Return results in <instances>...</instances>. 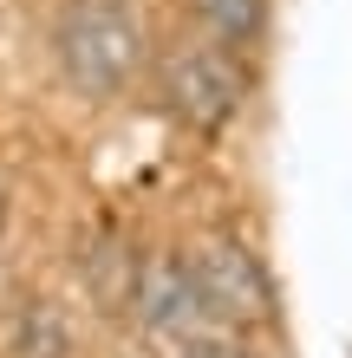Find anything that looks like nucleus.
Here are the masks:
<instances>
[{"label":"nucleus","instance_id":"7ed1b4c3","mask_svg":"<svg viewBox=\"0 0 352 358\" xmlns=\"http://www.w3.org/2000/svg\"><path fill=\"white\" fill-rule=\"evenodd\" d=\"M183 273H190V287H196L202 320H216V326H229V332L267 320V280H261V267H255L248 248L216 241V248H202L196 261H183Z\"/></svg>","mask_w":352,"mask_h":358},{"label":"nucleus","instance_id":"f257e3e1","mask_svg":"<svg viewBox=\"0 0 352 358\" xmlns=\"http://www.w3.org/2000/svg\"><path fill=\"white\" fill-rule=\"evenodd\" d=\"M52 59L78 98H118L150 59L137 7L131 0H66L52 20Z\"/></svg>","mask_w":352,"mask_h":358},{"label":"nucleus","instance_id":"f03ea898","mask_svg":"<svg viewBox=\"0 0 352 358\" xmlns=\"http://www.w3.org/2000/svg\"><path fill=\"white\" fill-rule=\"evenodd\" d=\"M157 98L163 111L176 124H190V131H222L241 98H248V72L235 66L229 46H216V39H190V46H170L157 59Z\"/></svg>","mask_w":352,"mask_h":358},{"label":"nucleus","instance_id":"20e7f679","mask_svg":"<svg viewBox=\"0 0 352 358\" xmlns=\"http://www.w3.org/2000/svg\"><path fill=\"white\" fill-rule=\"evenodd\" d=\"M196 27L216 39V46H255V39L267 33V0H190Z\"/></svg>","mask_w":352,"mask_h":358}]
</instances>
